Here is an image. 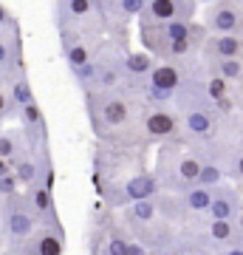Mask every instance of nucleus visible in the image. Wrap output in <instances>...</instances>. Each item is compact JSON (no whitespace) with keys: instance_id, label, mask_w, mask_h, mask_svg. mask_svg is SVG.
I'll list each match as a JSON object with an SVG mask.
<instances>
[{"instance_id":"f257e3e1","label":"nucleus","mask_w":243,"mask_h":255,"mask_svg":"<svg viewBox=\"0 0 243 255\" xmlns=\"http://www.w3.org/2000/svg\"><path fill=\"white\" fill-rule=\"evenodd\" d=\"M90 114H93V128L96 130H119L130 119L127 102L116 94H90Z\"/></svg>"},{"instance_id":"f03ea898","label":"nucleus","mask_w":243,"mask_h":255,"mask_svg":"<svg viewBox=\"0 0 243 255\" xmlns=\"http://www.w3.org/2000/svg\"><path fill=\"white\" fill-rule=\"evenodd\" d=\"M37 224H40V219L34 216V210H31L28 199L11 196L9 207H6V233H9V238H14V241H26V238L37 230Z\"/></svg>"},{"instance_id":"7ed1b4c3","label":"nucleus","mask_w":243,"mask_h":255,"mask_svg":"<svg viewBox=\"0 0 243 255\" xmlns=\"http://www.w3.org/2000/svg\"><path fill=\"white\" fill-rule=\"evenodd\" d=\"M14 250L20 253H34V255H60L65 250V241H63V233H60V224H43L37 227L26 241H20Z\"/></svg>"},{"instance_id":"20e7f679","label":"nucleus","mask_w":243,"mask_h":255,"mask_svg":"<svg viewBox=\"0 0 243 255\" xmlns=\"http://www.w3.org/2000/svg\"><path fill=\"white\" fill-rule=\"evenodd\" d=\"M195 11L192 0H147L142 11V20L147 23H167V20H189Z\"/></svg>"},{"instance_id":"39448f33","label":"nucleus","mask_w":243,"mask_h":255,"mask_svg":"<svg viewBox=\"0 0 243 255\" xmlns=\"http://www.w3.org/2000/svg\"><path fill=\"white\" fill-rule=\"evenodd\" d=\"M147 82H150V97H153L156 102H164L178 91L181 74H178V68H172V65H156L153 71L147 74Z\"/></svg>"},{"instance_id":"423d86ee","label":"nucleus","mask_w":243,"mask_h":255,"mask_svg":"<svg viewBox=\"0 0 243 255\" xmlns=\"http://www.w3.org/2000/svg\"><path fill=\"white\" fill-rule=\"evenodd\" d=\"M28 204L34 210V216L40 219V224H54L57 221V204H54V193H51V184L45 182H34L31 190H28Z\"/></svg>"},{"instance_id":"0eeeda50","label":"nucleus","mask_w":243,"mask_h":255,"mask_svg":"<svg viewBox=\"0 0 243 255\" xmlns=\"http://www.w3.org/2000/svg\"><path fill=\"white\" fill-rule=\"evenodd\" d=\"M125 199L127 201H139V199H153L156 193H159V179L153 173H139L133 179H127L125 182Z\"/></svg>"},{"instance_id":"6e6552de","label":"nucleus","mask_w":243,"mask_h":255,"mask_svg":"<svg viewBox=\"0 0 243 255\" xmlns=\"http://www.w3.org/2000/svg\"><path fill=\"white\" fill-rule=\"evenodd\" d=\"M20 122H23V130L31 139H45V117H43V108L37 105V100L20 108Z\"/></svg>"},{"instance_id":"1a4fd4ad","label":"nucleus","mask_w":243,"mask_h":255,"mask_svg":"<svg viewBox=\"0 0 243 255\" xmlns=\"http://www.w3.org/2000/svg\"><path fill=\"white\" fill-rule=\"evenodd\" d=\"M144 130H147L153 139L170 136L172 130H175V117L167 114V111H156V114H150V117L144 119Z\"/></svg>"},{"instance_id":"9d476101","label":"nucleus","mask_w":243,"mask_h":255,"mask_svg":"<svg viewBox=\"0 0 243 255\" xmlns=\"http://www.w3.org/2000/svg\"><path fill=\"white\" fill-rule=\"evenodd\" d=\"M184 128H187L192 136H209L212 133V128H215V122H212V117H209L207 111H189L187 117H184Z\"/></svg>"},{"instance_id":"9b49d317","label":"nucleus","mask_w":243,"mask_h":255,"mask_svg":"<svg viewBox=\"0 0 243 255\" xmlns=\"http://www.w3.org/2000/svg\"><path fill=\"white\" fill-rule=\"evenodd\" d=\"M125 71L130 74V77H147V74L153 71V57L147 54V51H130V54H125Z\"/></svg>"},{"instance_id":"f8f14e48","label":"nucleus","mask_w":243,"mask_h":255,"mask_svg":"<svg viewBox=\"0 0 243 255\" xmlns=\"http://www.w3.org/2000/svg\"><path fill=\"white\" fill-rule=\"evenodd\" d=\"M209 23H212V28L215 31H221V34H229V31H235L238 28V11L232 9V6H218V9H212V14H209Z\"/></svg>"},{"instance_id":"ddd939ff","label":"nucleus","mask_w":243,"mask_h":255,"mask_svg":"<svg viewBox=\"0 0 243 255\" xmlns=\"http://www.w3.org/2000/svg\"><path fill=\"white\" fill-rule=\"evenodd\" d=\"M156 213H159V204L153 199H139V201H130L127 219H133L136 224H147V221L156 219Z\"/></svg>"},{"instance_id":"4468645a","label":"nucleus","mask_w":243,"mask_h":255,"mask_svg":"<svg viewBox=\"0 0 243 255\" xmlns=\"http://www.w3.org/2000/svg\"><path fill=\"white\" fill-rule=\"evenodd\" d=\"M209 51L218 54V57H241L243 46H241V40H238V37L221 34V37H215V40L209 43Z\"/></svg>"},{"instance_id":"2eb2a0df","label":"nucleus","mask_w":243,"mask_h":255,"mask_svg":"<svg viewBox=\"0 0 243 255\" xmlns=\"http://www.w3.org/2000/svg\"><path fill=\"white\" fill-rule=\"evenodd\" d=\"M184 204H187L189 210H209V204H212V187H204V184H198V187H192V190H187V196H184Z\"/></svg>"},{"instance_id":"dca6fc26","label":"nucleus","mask_w":243,"mask_h":255,"mask_svg":"<svg viewBox=\"0 0 243 255\" xmlns=\"http://www.w3.org/2000/svg\"><path fill=\"white\" fill-rule=\"evenodd\" d=\"M93 9H96V0H65L63 3V11L68 20H85Z\"/></svg>"},{"instance_id":"f3484780","label":"nucleus","mask_w":243,"mask_h":255,"mask_svg":"<svg viewBox=\"0 0 243 255\" xmlns=\"http://www.w3.org/2000/svg\"><path fill=\"white\" fill-rule=\"evenodd\" d=\"M11 102L17 105V108H23V105H28V102H34L37 97H34V91H31V82L26 80V77H20V80H14L11 82Z\"/></svg>"},{"instance_id":"a211bd4d","label":"nucleus","mask_w":243,"mask_h":255,"mask_svg":"<svg viewBox=\"0 0 243 255\" xmlns=\"http://www.w3.org/2000/svg\"><path fill=\"white\" fill-rule=\"evenodd\" d=\"M102 250H105V253H110V255H142V253H144L142 244H136V241H125L122 236L110 238V241L102 247Z\"/></svg>"},{"instance_id":"6ab92c4d","label":"nucleus","mask_w":243,"mask_h":255,"mask_svg":"<svg viewBox=\"0 0 243 255\" xmlns=\"http://www.w3.org/2000/svg\"><path fill=\"white\" fill-rule=\"evenodd\" d=\"M14 176H17L20 184H28L31 187L37 182V176H40V167L31 159H20V162H14Z\"/></svg>"},{"instance_id":"aec40b11","label":"nucleus","mask_w":243,"mask_h":255,"mask_svg":"<svg viewBox=\"0 0 243 255\" xmlns=\"http://www.w3.org/2000/svg\"><path fill=\"white\" fill-rule=\"evenodd\" d=\"M209 213H212V219H232V216H235V201H232V196H212Z\"/></svg>"},{"instance_id":"412c9836","label":"nucleus","mask_w":243,"mask_h":255,"mask_svg":"<svg viewBox=\"0 0 243 255\" xmlns=\"http://www.w3.org/2000/svg\"><path fill=\"white\" fill-rule=\"evenodd\" d=\"M198 173H201V162L198 159H181L178 162V179L181 184H195L198 182Z\"/></svg>"},{"instance_id":"4be33fe9","label":"nucleus","mask_w":243,"mask_h":255,"mask_svg":"<svg viewBox=\"0 0 243 255\" xmlns=\"http://www.w3.org/2000/svg\"><path fill=\"white\" fill-rule=\"evenodd\" d=\"M241 63H238V57H221V63H218V74L224 77V80H238L241 77Z\"/></svg>"},{"instance_id":"5701e85b","label":"nucleus","mask_w":243,"mask_h":255,"mask_svg":"<svg viewBox=\"0 0 243 255\" xmlns=\"http://www.w3.org/2000/svg\"><path fill=\"white\" fill-rule=\"evenodd\" d=\"M147 0H116V11L122 17H133V14H142Z\"/></svg>"},{"instance_id":"b1692460","label":"nucleus","mask_w":243,"mask_h":255,"mask_svg":"<svg viewBox=\"0 0 243 255\" xmlns=\"http://www.w3.org/2000/svg\"><path fill=\"white\" fill-rule=\"evenodd\" d=\"M17 176H14V170H9V173H0V196L3 199H11V196H17Z\"/></svg>"},{"instance_id":"393cba45","label":"nucleus","mask_w":243,"mask_h":255,"mask_svg":"<svg viewBox=\"0 0 243 255\" xmlns=\"http://www.w3.org/2000/svg\"><path fill=\"white\" fill-rule=\"evenodd\" d=\"M221 182V170L212 167V164H201V173H198V182L195 184H204V187H215Z\"/></svg>"},{"instance_id":"a878e982","label":"nucleus","mask_w":243,"mask_h":255,"mask_svg":"<svg viewBox=\"0 0 243 255\" xmlns=\"http://www.w3.org/2000/svg\"><path fill=\"white\" fill-rule=\"evenodd\" d=\"M14 60H17L14 57V46H9L6 40H0V74L9 71L11 65H14Z\"/></svg>"},{"instance_id":"bb28decb","label":"nucleus","mask_w":243,"mask_h":255,"mask_svg":"<svg viewBox=\"0 0 243 255\" xmlns=\"http://www.w3.org/2000/svg\"><path fill=\"white\" fill-rule=\"evenodd\" d=\"M207 91H209V97L215 102H221V100H226V80L218 74V77H212L209 80V85H207Z\"/></svg>"},{"instance_id":"cd10ccee","label":"nucleus","mask_w":243,"mask_h":255,"mask_svg":"<svg viewBox=\"0 0 243 255\" xmlns=\"http://www.w3.org/2000/svg\"><path fill=\"white\" fill-rule=\"evenodd\" d=\"M0 156L3 159H14L17 156V136H11V133L0 136Z\"/></svg>"},{"instance_id":"c85d7f7f","label":"nucleus","mask_w":243,"mask_h":255,"mask_svg":"<svg viewBox=\"0 0 243 255\" xmlns=\"http://www.w3.org/2000/svg\"><path fill=\"white\" fill-rule=\"evenodd\" d=\"M229 236H232L229 219H212V238H215V241H226Z\"/></svg>"},{"instance_id":"c756f323","label":"nucleus","mask_w":243,"mask_h":255,"mask_svg":"<svg viewBox=\"0 0 243 255\" xmlns=\"http://www.w3.org/2000/svg\"><path fill=\"white\" fill-rule=\"evenodd\" d=\"M189 43H192V37H181V40H170L167 43V54L170 57H181L189 51Z\"/></svg>"},{"instance_id":"7c9ffc66","label":"nucleus","mask_w":243,"mask_h":255,"mask_svg":"<svg viewBox=\"0 0 243 255\" xmlns=\"http://www.w3.org/2000/svg\"><path fill=\"white\" fill-rule=\"evenodd\" d=\"M9 111H11V97H9V94H3V91H0V119L6 117Z\"/></svg>"},{"instance_id":"2f4dec72","label":"nucleus","mask_w":243,"mask_h":255,"mask_svg":"<svg viewBox=\"0 0 243 255\" xmlns=\"http://www.w3.org/2000/svg\"><path fill=\"white\" fill-rule=\"evenodd\" d=\"M0 26H11V14L3 3H0Z\"/></svg>"},{"instance_id":"473e14b6","label":"nucleus","mask_w":243,"mask_h":255,"mask_svg":"<svg viewBox=\"0 0 243 255\" xmlns=\"http://www.w3.org/2000/svg\"><path fill=\"white\" fill-rule=\"evenodd\" d=\"M238 173L243 176V156H241V159H238Z\"/></svg>"},{"instance_id":"72a5a7b5","label":"nucleus","mask_w":243,"mask_h":255,"mask_svg":"<svg viewBox=\"0 0 243 255\" xmlns=\"http://www.w3.org/2000/svg\"><path fill=\"white\" fill-rule=\"evenodd\" d=\"M0 213H3V210H0Z\"/></svg>"}]
</instances>
